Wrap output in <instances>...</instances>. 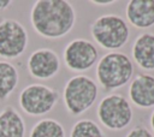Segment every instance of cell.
Here are the masks:
<instances>
[{
  "label": "cell",
  "mask_w": 154,
  "mask_h": 137,
  "mask_svg": "<svg viewBox=\"0 0 154 137\" xmlns=\"http://www.w3.org/2000/svg\"><path fill=\"white\" fill-rule=\"evenodd\" d=\"M30 23L41 37L61 38L73 29L76 11L66 0H37L30 11Z\"/></svg>",
  "instance_id": "cell-1"
},
{
  "label": "cell",
  "mask_w": 154,
  "mask_h": 137,
  "mask_svg": "<svg viewBox=\"0 0 154 137\" xmlns=\"http://www.w3.org/2000/svg\"><path fill=\"white\" fill-rule=\"evenodd\" d=\"M134 64L131 59L122 52H108L96 62V79L106 91H113L126 83L134 76Z\"/></svg>",
  "instance_id": "cell-2"
},
{
  "label": "cell",
  "mask_w": 154,
  "mask_h": 137,
  "mask_svg": "<svg viewBox=\"0 0 154 137\" xmlns=\"http://www.w3.org/2000/svg\"><path fill=\"white\" fill-rule=\"evenodd\" d=\"M90 34L95 43L101 48L116 52L128 43L130 29L124 18L108 13L97 17L91 23Z\"/></svg>",
  "instance_id": "cell-3"
},
{
  "label": "cell",
  "mask_w": 154,
  "mask_h": 137,
  "mask_svg": "<svg viewBox=\"0 0 154 137\" xmlns=\"http://www.w3.org/2000/svg\"><path fill=\"white\" fill-rule=\"evenodd\" d=\"M99 88L96 82L85 76L76 75L67 79L63 89V100L69 114L77 117L85 113L96 101Z\"/></svg>",
  "instance_id": "cell-4"
},
{
  "label": "cell",
  "mask_w": 154,
  "mask_h": 137,
  "mask_svg": "<svg viewBox=\"0 0 154 137\" xmlns=\"http://www.w3.org/2000/svg\"><path fill=\"white\" fill-rule=\"evenodd\" d=\"M96 115L106 129L122 131L132 121L134 112L130 102L122 94H108L99 102Z\"/></svg>",
  "instance_id": "cell-5"
},
{
  "label": "cell",
  "mask_w": 154,
  "mask_h": 137,
  "mask_svg": "<svg viewBox=\"0 0 154 137\" xmlns=\"http://www.w3.org/2000/svg\"><path fill=\"white\" fill-rule=\"evenodd\" d=\"M59 91L45 84H29L18 96L22 111L30 117H41L49 113L59 101Z\"/></svg>",
  "instance_id": "cell-6"
},
{
  "label": "cell",
  "mask_w": 154,
  "mask_h": 137,
  "mask_svg": "<svg viewBox=\"0 0 154 137\" xmlns=\"http://www.w3.org/2000/svg\"><path fill=\"white\" fill-rule=\"evenodd\" d=\"M28 42L29 35L22 23L11 18L0 22V58H19L26 50Z\"/></svg>",
  "instance_id": "cell-7"
},
{
  "label": "cell",
  "mask_w": 154,
  "mask_h": 137,
  "mask_svg": "<svg viewBox=\"0 0 154 137\" xmlns=\"http://www.w3.org/2000/svg\"><path fill=\"white\" fill-rule=\"evenodd\" d=\"M65 66L73 72H85L99 61L96 46L87 38L71 40L63 50Z\"/></svg>",
  "instance_id": "cell-8"
},
{
  "label": "cell",
  "mask_w": 154,
  "mask_h": 137,
  "mask_svg": "<svg viewBox=\"0 0 154 137\" xmlns=\"http://www.w3.org/2000/svg\"><path fill=\"white\" fill-rule=\"evenodd\" d=\"M60 58L51 48H38L34 50L26 61V67L32 78L47 81L53 78L60 70Z\"/></svg>",
  "instance_id": "cell-9"
},
{
  "label": "cell",
  "mask_w": 154,
  "mask_h": 137,
  "mask_svg": "<svg viewBox=\"0 0 154 137\" xmlns=\"http://www.w3.org/2000/svg\"><path fill=\"white\" fill-rule=\"evenodd\" d=\"M129 99L137 108L148 109L154 107V76L138 73L130 83Z\"/></svg>",
  "instance_id": "cell-10"
},
{
  "label": "cell",
  "mask_w": 154,
  "mask_h": 137,
  "mask_svg": "<svg viewBox=\"0 0 154 137\" xmlns=\"http://www.w3.org/2000/svg\"><path fill=\"white\" fill-rule=\"evenodd\" d=\"M130 25L136 29H148L154 25V0H130L125 7Z\"/></svg>",
  "instance_id": "cell-11"
},
{
  "label": "cell",
  "mask_w": 154,
  "mask_h": 137,
  "mask_svg": "<svg viewBox=\"0 0 154 137\" xmlns=\"http://www.w3.org/2000/svg\"><path fill=\"white\" fill-rule=\"evenodd\" d=\"M131 55L138 67L147 71H154V34H140L132 43Z\"/></svg>",
  "instance_id": "cell-12"
},
{
  "label": "cell",
  "mask_w": 154,
  "mask_h": 137,
  "mask_svg": "<svg viewBox=\"0 0 154 137\" xmlns=\"http://www.w3.org/2000/svg\"><path fill=\"white\" fill-rule=\"evenodd\" d=\"M25 121L12 106L0 111V137H25Z\"/></svg>",
  "instance_id": "cell-13"
},
{
  "label": "cell",
  "mask_w": 154,
  "mask_h": 137,
  "mask_svg": "<svg viewBox=\"0 0 154 137\" xmlns=\"http://www.w3.org/2000/svg\"><path fill=\"white\" fill-rule=\"evenodd\" d=\"M19 82L17 67L7 60H0V101L7 100Z\"/></svg>",
  "instance_id": "cell-14"
},
{
  "label": "cell",
  "mask_w": 154,
  "mask_h": 137,
  "mask_svg": "<svg viewBox=\"0 0 154 137\" xmlns=\"http://www.w3.org/2000/svg\"><path fill=\"white\" fill-rule=\"evenodd\" d=\"M29 137H66L64 126L53 118H43L34 124Z\"/></svg>",
  "instance_id": "cell-15"
},
{
  "label": "cell",
  "mask_w": 154,
  "mask_h": 137,
  "mask_svg": "<svg viewBox=\"0 0 154 137\" xmlns=\"http://www.w3.org/2000/svg\"><path fill=\"white\" fill-rule=\"evenodd\" d=\"M70 137H106V135L96 121L84 118L72 125Z\"/></svg>",
  "instance_id": "cell-16"
},
{
  "label": "cell",
  "mask_w": 154,
  "mask_h": 137,
  "mask_svg": "<svg viewBox=\"0 0 154 137\" xmlns=\"http://www.w3.org/2000/svg\"><path fill=\"white\" fill-rule=\"evenodd\" d=\"M125 137H154V133L144 125L138 124L136 126H134Z\"/></svg>",
  "instance_id": "cell-17"
},
{
  "label": "cell",
  "mask_w": 154,
  "mask_h": 137,
  "mask_svg": "<svg viewBox=\"0 0 154 137\" xmlns=\"http://www.w3.org/2000/svg\"><path fill=\"white\" fill-rule=\"evenodd\" d=\"M90 4L95 5V6H101V7H107V6H112L114 5L117 1L116 0H90Z\"/></svg>",
  "instance_id": "cell-18"
},
{
  "label": "cell",
  "mask_w": 154,
  "mask_h": 137,
  "mask_svg": "<svg viewBox=\"0 0 154 137\" xmlns=\"http://www.w3.org/2000/svg\"><path fill=\"white\" fill-rule=\"evenodd\" d=\"M12 0H0V11H4L6 8H8L12 5Z\"/></svg>",
  "instance_id": "cell-19"
},
{
  "label": "cell",
  "mask_w": 154,
  "mask_h": 137,
  "mask_svg": "<svg viewBox=\"0 0 154 137\" xmlns=\"http://www.w3.org/2000/svg\"><path fill=\"white\" fill-rule=\"evenodd\" d=\"M149 124H150V129H152V131H153V133H154V109H153V112L150 113V117H149Z\"/></svg>",
  "instance_id": "cell-20"
}]
</instances>
